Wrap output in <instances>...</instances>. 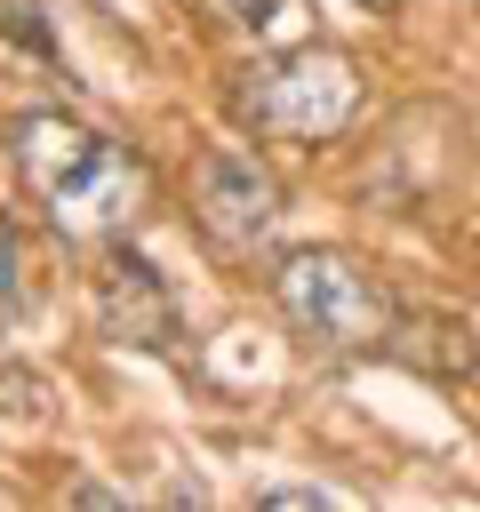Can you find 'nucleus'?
Segmentation results:
<instances>
[{
  "label": "nucleus",
  "instance_id": "nucleus-1",
  "mask_svg": "<svg viewBox=\"0 0 480 512\" xmlns=\"http://www.w3.org/2000/svg\"><path fill=\"white\" fill-rule=\"evenodd\" d=\"M8 152H16V176L24 192L40 200V216L64 232V240H112L136 224L144 208V168L128 144L80 128L72 112H24L8 128Z\"/></svg>",
  "mask_w": 480,
  "mask_h": 512
},
{
  "label": "nucleus",
  "instance_id": "nucleus-2",
  "mask_svg": "<svg viewBox=\"0 0 480 512\" xmlns=\"http://www.w3.org/2000/svg\"><path fill=\"white\" fill-rule=\"evenodd\" d=\"M232 112L272 144H328L360 112V64L344 48H328V40L256 56V64L232 72Z\"/></svg>",
  "mask_w": 480,
  "mask_h": 512
},
{
  "label": "nucleus",
  "instance_id": "nucleus-3",
  "mask_svg": "<svg viewBox=\"0 0 480 512\" xmlns=\"http://www.w3.org/2000/svg\"><path fill=\"white\" fill-rule=\"evenodd\" d=\"M272 288H280V312L336 352H392V336H400L392 288L344 248H288Z\"/></svg>",
  "mask_w": 480,
  "mask_h": 512
},
{
  "label": "nucleus",
  "instance_id": "nucleus-4",
  "mask_svg": "<svg viewBox=\"0 0 480 512\" xmlns=\"http://www.w3.org/2000/svg\"><path fill=\"white\" fill-rule=\"evenodd\" d=\"M192 216L216 248H256L280 216V184L256 152H208L192 168Z\"/></svg>",
  "mask_w": 480,
  "mask_h": 512
},
{
  "label": "nucleus",
  "instance_id": "nucleus-5",
  "mask_svg": "<svg viewBox=\"0 0 480 512\" xmlns=\"http://www.w3.org/2000/svg\"><path fill=\"white\" fill-rule=\"evenodd\" d=\"M96 312H104V336L144 344V352H160L176 336V304H168L160 272L144 256H128V248H112V264L96 272Z\"/></svg>",
  "mask_w": 480,
  "mask_h": 512
},
{
  "label": "nucleus",
  "instance_id": "nucleus-6",
  "mask_svg": "<svg viewBox=\"0 0 480 512\" xmlns=\"http://www.w3.org/2000/svg\"><path fill=\"white\" fill-rule=\"evenodd\" d=\"M224 16H232V24H248V32H272V24L288 16V0H224Z\"/></svg>",
  "mask_w": 480,
  "mask_h": 512
},
{
  "label": "nucleus",
  "instance_id": "nucleus-7",
  "mask_svg": "<svg viewBox=\"0 0 480 512\" xmlns=\"http://www.w3.org/2000/svg\"><path fill=\"white\" fill-rule=\"evenodd\" d=\"M264 504H272V512H320L328 496H320V488H264Z\"/></svg>",
  "mask_w": 480,
  "mask_h": 512
},
{
  "label": "nucleus",
  "instance_id": "nucleus-8",
  "mask_svg": "<svg viewBox=\"0 0 480 512\" xmlns=\"http://www.w3.org/2000/svg\"><path fill=\"white\" fill-rule=\"evenodd\" d=\"M360 8H376V16H384V8H400V0H360Z\"/></svg>",
  "mask_w": 480,
  "mask_h": 512
}]
</instances>
